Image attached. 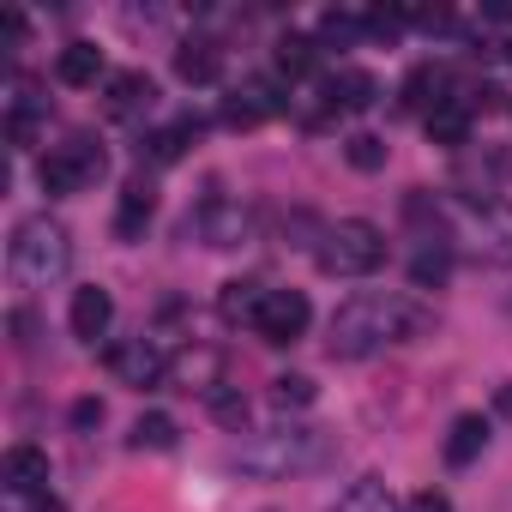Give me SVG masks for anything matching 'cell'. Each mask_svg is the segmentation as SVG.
I'll list each match as a JSON object with an SVG mask.
<instances>
[{"label": "cell", "instance_id": "29", "mask_svg": "<svg viewBox=\"0 0 512 512\" xmlns=\"http://www.w3.org/2000/svg\"><path fill=\"white\" fill-rule=\"evenodd\" d=\"M428 91H440V73L434 67H416L410 79H404V109H428L434 115V97Z\"/></svg>", "mask_w": 512, "mask_h": 512}, {"label": "cell", "instance_id": "31", "mask_svg": "<svg viewBox=\"0 0 512 512\" xmlns=\"http://www.w3.org/2000/svg\"><path fill=\"white\" fill-rule=\"evenodd\" d=\"M211 416L223 422V428H247V398H235V392H211Z\"/></svg>", "mask_w": 512, "mask_h": 512}, {"label": "cell", "instance_id": "9", "mask_svg": "<svg viewBox=\"0 0 512 512\" xmlns=\"http://www.w3.org/2000/svg\"><path fill=\"white\" fill-rule=\"evenodd\" d=\"M0 482H7L19 500L49 494V452H43V446H13L7 464H0Z\"/></svg>", "mask_w": 512, "mask_h": 512}, {"label": "cell", "instance_id": "6", "mask_svg": "<svg viewBox=\"0 0 512 512\" xmlns=\"http://www.w3.org/2000/svg\"><path fill=\"white\" fill-rule=\"evenodd\" d=\"M109 368H115V380L121 386H157V380H169V356H163V344L157 338H127V344H115L109 350Z\"/></svg>", "mask_w": 512, "mask_h": 512}, {"label": "cell", "instance_id": "13", "mask_svg": "<svg viewBox=\"0 0 512 512\" xmlns=\"http://www.w3.org/2000/svg\"><path fill=\"white\" fill-rule=\"evenodd\" d=\"M151 211H157V187H151L145 175H133V181L121 187V205H115V235H121V241H139L145 223H151Z\"/></svg>", "mask_w": 512, "mask_h": 512}, {"label": "cell", "instance_id": "14", "mask_svg": "<svg viewBox=\"0 0 512 512\" xmlns=\"http://www.w3.org/2000/svg\"><path fill=\"white\" fill-rule=\"evenodd\" d=\"M284 103L272 97V85H260V79H247L241 91H229V103H223V121L229 127H260V121H272Z\"/></svg>", "mask_w": 512, "mask_h": 512}, {"label": "cell", "instance_id": "25", "mask_svg": "<svg viewBox=\"0 0 512 512\" xmlns=\"http://www.w3.org/2000/svg\"><path fill=\"white\" fill-rule=\"evenodd\" d=\"M193 133H199V121H175V127H163V133H151V139H145V151H151L157 163H175V157L187 151V139H193Z\"/></svg>", "mask_w": 512, "mask_h": 512}, {"label": "cell", "instance_id": "30", "mask_svg": "<svg viewBox=\"0 0 512 512\" xmlns=\"http://www.w3.org/2000/svg\"><path fill=\"white\" fill-rule=\"evenodd\" d=\"M272 404H284V410H290V404H296V410L314 404V380H308V374H278V380H272Z\"/></svg>", "mask_w": 512, "mask_h": 512}, {"label": "cell", "instance_id": "8", "mask_svg": "<svg viewBox=\"0 0 512 512\" xmlns=\"http://www.w3.org/2000/svg\"><path fill=\"white\" fill-rule=\"evenodd\" d=\"M470 253L482 266H512V205H482L470 223Z\"/></svg>", "mask_w": 512, "mask_h": 512}, {"label": "cell", "instance_id": "28", "mask_svg": "<svg viewBox=\"0 0 512 512\" xmlns=\"http://www.w3.org/2000/svg\"><path fill=\"white\" fill-rule=\"evenodd\" d=\"M362 31H368L362 13H326V19H320V43H338V49H350Z\"/></svg>", "mask_w": 512, "mask_h": 512}, {"label": "cell", "instance_id": "5", "mask_svg": "<svg viewBox=\"0 0 512 512\" xmlns=\"http://www.w3.org/2000/svg\"><path fill=\"white\" fill-rule=\"evenodd\" d=\"M103 169H109L103 145H91V139H67V145L43 151V163H37V181H43V193L67 199V193H85L91 181H103Z\"/></svg>", "mask_w": 512, "mask_h": 512}, {"label": "cell", "instance_id": "23", "mask_svg": "<svg viewBox=\"0 0 512 512\" xmlns=\"http://www.w3.org/2000/svg\"><path fill=\"white\" fill-rule=\"evenodd\" d=\"M320 67V37H278V73H290V79H308Z\"/></svg>", "mask_w": 512, "mask_h": 512}, {"label": "cell", "instance_id": "4", "mask_svg": "<svg viewBox=\"0 0 512 512\" xmlns=\"http://www.w3.org/2000/svg\"><path fill=\"white\" fill-rule=\"evenodd\" d=\"M320 272L326 278H368L380 260H386V235H380V223H368V217H344V223H332L326 235H320Z\"/></svg>", "mask_w": 512, "mask_h": 512}, {"label": "cell", "instance_id": "1", "mask_svg": "<svg viewBox=\"0 0 512 512\" xmlns=\"http://www.w3.org/2000/svg\"><path fill=\"white\" fill-rule=\"evenodd\" d=\"M422 326H428V308L410 302L404 290H362V296H350L332 314V338L326 344H332V356L362 362V356H374L386 344H410Z\"/></svg>", "mask_w": 512, "mask_h": 512}, {"label": "cell", "instance_id": "33", "mask_svg": "<svg viewBox=\"0 0 512 512\" xmlns=\"http://www.w3.org/2000/svg\"><path fill=\"white\" fill-rule=\"evenodd\" d=\"M73 422H79V428L103 422V404H97V398H79V404H73Z\"/></svg>", "mask_w": 512, "mask_h": 512}, {"label": "cell", "instance_id": "15", "mask_svg": "<svg viewBox=\"0 0 512 512\" xmlns=\"http://www.w3.org/2000/svg\"><path fill=\"white\" fill-rule=\"evenodd\" d=\"M223 73V49L211 43V37H187L181 49H175V79H187V85H211Z\"/></svg>", "mask_w": 512, "mask_h": 512}, {"label": "cell", "instance_id": "34", "mask_svg": "<svg viewBox=\"0 0 512 512\" xmlns=\"http://www.w3.org/2000/svg\"><path fill=\"white\" fill-rule=\"evenodd\" d=\"M31 512H67V500L61 494H31Z\"/></svg>", "mask_w": 512, "mask_h": 512}, {"label": "cell", "instance_id": "35", "mask_svg": "<svg viewBox=\"0 0 512 512\" xmlns=\"http://www.w3.org/2000/svg\"><path fill=\"white\" fill-rule=\"evenodd\" d=\"M506 314H512V296H506Z\"/></svg>", "mask_w": 512, "mask_h": 512}, {"label": "cell", "instance_id": "10", "mask_svg": "<svg viewBox=\"0 0 512 512\" xmlns=\"http://www.w3.org/2000/svg\"><path fill=\"white\" fill-rule=\"evenodd\" d=\"M217 374H223V356H217V350H205V344H199V350L169 356V380H175L181 392H205V398H211V392H223V380H217Z\"/></svg>", "mask_w": 512, "mask_h": 512}, {"label": "cell", "instance_id": "21", "mask_svg": "<svg viewBox=\"0 0 512 512\" xmlns=\"http://www.w3.org/2000/svg\"><path fill=\"white\" fill-rule=\"evenodd\" d=\"M199 235L211 241V247H241L247 241V211L241 205H205V217H199Z\"/></svg>", "mask_w": 512, "mask_h": 512}, {"label": "cell", "instance_id": "3", "mask_svg": "<svg viewBox=\"0 0 512 512\" xmlns=\"http://www.w3.org/2000/svg\"><path fill=\"white\" fill-rule=\"evenodd\" d=\"M7 260H13V278H19V284L49 290V284H61L67 266H73V235H67V223H55V217H25V223L13 229Z\"/></svg>", "mask_w": 512, "mask_h": 512}, {"label": "cell", "instance_id": "17", "mask_svg": "<svg viewBox=\"0 0 512 512\" xmlns=\"http://www.w3.org/2000/svg\"><path fill=\"white\" fill-rule=\"evenodd\" d=\"M482 446H488V416H458L452 428H446V464L452 470H464V464H476L482 458Z\"/></svg>", "mask_w": 512, "mask_h": 512}, {"label": "cell", "instance_id": "24", "mask_svg": "<svg viewBox=\"0 0 512 512\" xmlns=\"http://www.w3.org/2000/svg\"><path fill=\"white\" fill-rule=\"evenodd\" d=\"M175 434H181V428H175V416L151 410V416H139V422H133L127 446H133V452H169V446H175Z\"/></svg>", "mask_w": 512, "mask_h": 512}, {"label": "cell", "instance_id": "20", "mask_svg": "<svg viewBox=\"0 0 512 512\" xmlns=\"http://www.w3.org/2000/svg\"><path fill=\"white\" fill-rule=\"evenodd\" d=\"M428 139H434V145L464 151V145H470V103L440 97V103H434V115H428Z\"/></svg>", "mask_w": 512, "mask_h": 512}, {"label": "cell", "instance_id": "12", "mask_svg": "<svg viewBox=\"0 0 512 512\" xmlns=\"http://www.w3.org/2000/svg\"><path fill=\"white\" fill-rule=\"evenodd\" d=\"M266 284H253V278H229L223 290H217V314H223V326H260V308H266Z\"/></svg>", "mask_w": 512, "mask_h": 512}, {"label": "cell", "instance_id": "18", "mask_svg": "<svg viewBox=\"0 0 512 512\" xmlns=\"http://www.w3.org/2000/svg\"><path fill=\"white\" fill-rule=\"evenodd\" d=\"M55 79H61V85H73V91L97 85V79H103V49H97V43H67V49H61V61H55Z\"/></svg>", "mask_w": 512, "mask_h": 512}, {"label": "cell", "instance_id": "16", "mask_svg": "<svg viewBox=\"0 0 512 512\" xmlns=\"http://www.w3.org/2000/svg\"><path fill=\"white\" fill-rule=\"evenodd\" d=\"M151 103H157L151 73H115V79H109V115H115V121H133V115H145Z\"/></svg>", "mask_w": 512, "mask_h": 512}, {"label": "cell", "instance_id": "27", "mask_svg": "<svg viewBox=\"0 0 512 512\" xmlns=\"http://www.w3.org/2000/svg\"><path fill=\"white\" fill-rule=\"evenodd\" d=\"M446 272H452L446 247H422V253H416V266H410V284H416V290H434V284H446Z\"/></svg>", "mask_w": 512, "mask_h": 512}, {"label": "cell", "instance_id": "7", "mask_svg": "<svg viewBox=\"0 0 512 512\" xmlns=\"http://www.w3.org/2000/svg\"><path fill=\"white\" fill-rule=\"evenodd\" d=\"M308 320H314V308H308V296L302 290H272L266 296V308H260V332L266 344H296L302 332H308Z\"/></svg>", "mask_w": 512, "mask_h": 512}, {"label": "cell", "instance_id": "11", "mask_svg": "<svg viewBox=\"0 0 512 512\" xmlns=\"http://www.w3.org/2000/svg\"><path fill=\"white\" fill-rule=\"evenodd\" d=\"M73 338H85V344H97L103 332H109V320H115V296L103 290V284H85V290H73Z\"/></svg>", "mask_w": 512, "mask_h": 512}, {"label": "cell", "instance_id": "19", "mask_svg": "<svg viewBox=\"0 0 512 512\" xmlns=\"http://www.w3.org/2000/svg\"><path fill=\"white\" fill-rule=\"evenodd\" d=\"M380 97V85H374V73H362V67H338L332 79H326V103L332 109H368Z\"/></svg>", "mask_w": 512, "mask_h": 512}, {"label": "cell", "instance_id": "26", "mask_svg": "<svg viewBox=\"0 0 512 512\" xmlns=\"http://www.w3.org/2000/svg\"><path fill=\"white\" fill-rule=\"evenodd\" d=\"M344 157H350L362 175H374V169H386V139H374V133H350V139H344Z\"/></svg>", "mask_w": 512, "mask_h": 512}, {"label": "cell", "instance_id": "32", "mask_svg": "<svg viewBox=\"0 0 512 512\" xmlns=\"http://www.w3.org/2000/svg\"><path fill=\"white\" fill-rule=\"evenodd\" d=\"M404 512H452V500L440 494V488H422V494H410V506Z\"/></svg>", "mask_w": 512, "mask_h": 512}, {"label": "cell", "instance_id": "2", "mask_svg": "<svg viewBox=\"0 0 512 512\" xmlns=\"http://www.w3.org/2000/svg\"><path fill=\"white\" fill-rule=\"evenodd\" d=\"M320 458H326V434L320 428H302V422H284L272 434H253L247 446H235V470L266 476V482L296 476V470H314Z\"/></svg>", "mask_w": 512, "mask_h": 512}, {"label": "cell", "instance_id": "22", "mask_svg": "<svg viewBox=\"0 0 512 512\" xmlns=\"http://www.w3.org/2000/svg\"><path fill=\"white\" fill-rule=\"evenodd\" d=\"M332 512H398V506H392V494H386L380 476H362V482H350V488L332 500Z\"/></svg>", "mask_w": 512, "mask_h": 512}]
</instances>
